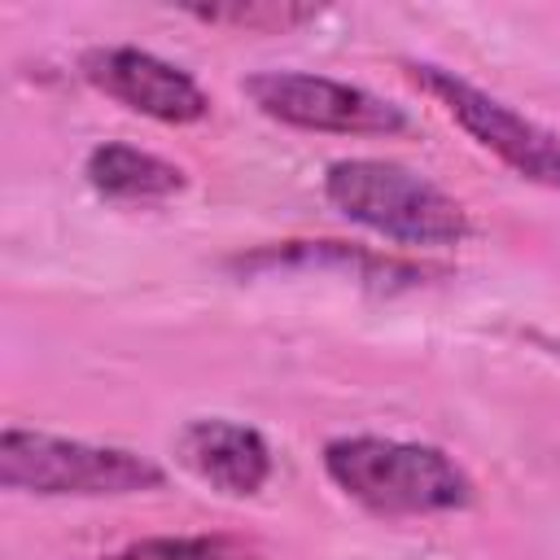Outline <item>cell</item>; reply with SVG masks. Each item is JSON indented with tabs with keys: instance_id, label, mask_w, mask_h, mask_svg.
<instances>
[{
	"instance_id": "cell-9",
	"label": "cell",
	"mask_w": 560,
	"mask_h": 560,
	"mask_svg": "<svg viewBox=\"0 0 560 560\" xmlns=\"http://www.w3.org/2000/svg\"><path fill=\"white\" fill-rule=\"evenodd\" d=\"M83 175L109 201H166L188 184L175 162L136 144H96L83 162Z\"/></svg>"
},
{
	"instance_id": "cell-4",
	"label": "cell",
	"mask_w": 560,
	"mask_h": 560,
	"mask_svg": "<svg viewBox=\"0 0 560 560\" xmlns=\"http://www.w3.org/2000/svg\"><path fill=\"white\" fill-rule=\"evenodd\" d=\"M402 74L442 105V114L472 136L486 153H494L508 171H516L529 184L542 188H560V136L547 131L542 122L525 118L521 109H512L508 101L490 96L486 88H477L472 79L433 66V61H402Z\"/></svg>"
},
{
	"instance_id": "cell-3",
	"label": "cell",
	"mask_w": 560,
	"mask_h": 560,
	"mask_svg": "<svg viewBox=\"0 0 560 560\" xmlns=\"http://www.w3.org/2000/svg\"><path fill=\"white\" fill-rule=\"evenodd\" d=\"M0 486L39 499H105L162 490L166 472L127 446L57 438L39 429L0 433Z\"/></svg>"
},
{
	"instance_id": "cell-5",
	"label": "cell",
	"mask_w": 560,
	"mask_h": 560,
	"mask_svg": "<svg viewBox=\"0 0 560 560\" xmlns=\"http://www.w3.org/2000/svg\"><path fill=\"white\" fill-rule=\"evenodd\" d=\"M241 88L254 101V109L280 127L328 131V136H398V131H407L402 105H394L368 88L328 79V74L262 70V74H249Z\"/></svg>"
},
{
	"instance_id": "cell-10",
	"label": "cell",
	"mask_w": 560,
	"mask_h": 560,
	"mask_svg": "<svg viewBox=\"0 0 560 560\" xmlns=\"http://www.w3.org/2000/svg\"><path fill=\"white\" fill-rule=\"evenodd\" d=\"M197 22H210V26H232V31H262V35H280L289 26H302V22H315L319 9L311 4H210V9H188Z\"/></svg>"
},
{
	"instance_id": "cell-6",
	"label": "cell",
	"mask_w": 560,
	"mask_h": 560,
	"mask_svg": "<svg viewBox=\"0 0 560 560\" xmlns=\"http://www.w3.org/2000/svg\"><path fill=\"white\" fill-rule=\"evenodd\" d=\"M79 74L109 101L131 114H144L166 127H188L210 114V96L201 83L179 70L175 61L131 48V44H101L79 57Z\"/></svg>"
},
{
	"instance_id": "cell-7",
	"label": "cell",
	"mask_w": 560,
	"mask_h": 560,
	"mask_svg": "<svg viewBox=\"0 0 560 560\" xmlns=\"http://www.w3.org/2000/svg\"><path fill=\"white\" fill-rule=\"evenodd\" d=\"M175 459L210 490L249 499L271 481V446L258 429L223 416L188 420L175 433Z\"/></svg>"
},
{
	"instance_id": "cell-2",
	"label": "cell",
	"mask_w": 560,
	"mask_h": 560,
	"mask_svg": "<svg viewBox=\"0 0 560 560\" xmlns=\"http://www.w3.org/2000/svg\"><path fill=\"white\" fill-rule=\"evenodd\" d=\"M324 197L350 223L420 249L459 245L472 223L468 210L433 179L385 158H341L324 171Z\"/></svg>"
},
{
	"instance_id": "cell-8",
	"label": "cell",
	"mask_w": 560,
	"mask_h": 560,
	"mask_svg": "<svg viewBox=\"0 0 560 560\" xmlns=\"http://www.w3.org/2000/svg\"><path fill=\"white\" fill-rule=\"evenodd\" d=\"M245 271H262V267H328L341 271L350 280H363L372 289H411L424 276H438V267H420V262H402V258H381L341 241H284V245H267L249 258H236Z\"/></svg>"
},
{
	"instance_id": "cell-1",
	"label": "cell",
	"mask_w": 560,
	"mask_h": 560,
	"mask_svg": "<svg viewBox=\"0 0 560 560\" xmlns=\"http://www.w3.org/2000/svg\"><path fill=\"white\" fill-rule=\"evenodd\" d=\"M324 472L346 499H354L376 516L464 512L477 499L472 477L442 446L429 442H402L376 433L332 438L324 446Z\"/></svg>"
},
{
	"instance_id": "cell-11",
	"label": "cell",
	"mask_w": 560,
	"mask_h": 560,
	"mask_svg": "<svg viewBox=\"0 0 560 560\" xmlns=\"http://www.w3.org/2000/svg\"><path fill=\"white\" fill-rule=\"evenodd\" d=\"M101 560H241V551L232 538L219 534H158Z\"/></svg>"
}]
</instances>
